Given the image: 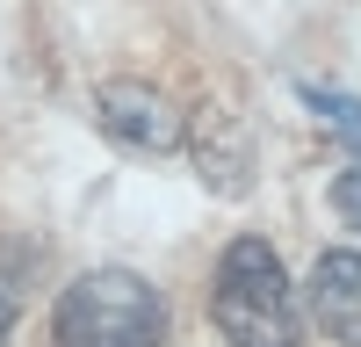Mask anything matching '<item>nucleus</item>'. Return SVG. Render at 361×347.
Instances as JSON below:
<instances>
[{
	"label": "nucleus",
	"mask_w": 361,
	"mask_h": 347,
	"mask_svg": "<svg viewBox=\"0 0 361 347\" xmlns=\"http://www.w3.org/2000/svg\"><path fill=\"white\" fill-rule=\"evenodd\" d=\"M209 318L224 347H296L304 340V297L282 268V253L260 231H238L209 282Z\"/></svg>",
	"instance_id": "obj_1"
},
{
	"label": "nucleus",
	"mask_w": 361,
	"mask_h": 347,
	"mask_svg": "<svg viewBox=\"0 0 361 347\" xmlns=\"http://www.w3.org/2000/svg\"><path fill=\"white\" fill-rule=\"evenodd\" d=\"M58 347H166V297L130 268H87L51 311Z\"/></svg>",
	"instance_id": "obj_2"
},
{
	"label": "nucleus",
	"mask_w": 361,
	"mask_h": 347,
	"mask_svg": "<svg viewBox=\"0 0 361 347\" xmlns=\"http://www.w3.org/2000/svg\"><path fill=\"white\" fill-rule=\"evenodd\" d=\"M94 123L123 145V152H173V145H188V116H180L173 95H159L152 80L94 87Z\"/></svg>",
	"instance_id": "obj_3"
},
{
	"label": "nucleus",
	"mask_w": 361,
	"mask_h": 347,
	"mask_svg": "<svg viewBox=\"0 0 361 347\" xmlns=\"http://www.w3.org/2000/svg\"><path fill=\"white\" fill-rule=\"evenodd\" d=\"M188 152H195V174L217 195H246L253 188V130L246 116L224 109V102H202L188 116Z\"/></svg>",
	"instance_id": "obj_4"
},
{
	"label": "nucleus",
	"mask_w": 361,
	"mask_h": 347,
	"mask_svg": "<svg viewBox=\"0 0 361 347\" xmlns=\"http://www.w3.org/2000/svg\"><path fill=\"white\" fill-rule=\"evenodd\" d=\"M304 311L325 340L361 347V246H333L311 260V282H304Z\"/></svg>",
	"instance_id": "obj_5"
},
{
	"label": "nucleus",
	"mask_w": 361,
	"mask_h": 347,
	"mask_svg": "<svg viewBox=\"0 0 361 347\" xmlns=\"http://www.w3.org/2000/svg\"><path fill=\"white\" fill-rule=\"evenodd\" d=\"M333 210H340V217L361 231V166H347L340 181H333Z\"/></svg>",
	"instance_id": "obj_6"
},
{
	"label": "nucleus",
	"mask_w": 361,
	"mask_h": 347,
	"mask_svg": "<svg viewBox=\"0 0 361 347\" xmlns=\"http://www.w3.org/2000/svg\"><path fill=\"white\" fill-rule=\"evenodd\" d=\"M8 333H15V297L0 289V347H8Z\"/></svg>",
	"instance_id": "obj_7"
}]
</instances>
